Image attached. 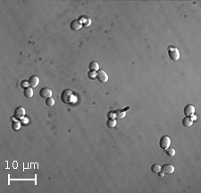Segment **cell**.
<instances>
[{
	"instance_id": "obj_1",
	"label": "cell",
	"mask_w": 201,
	"mask_h": 193,
	"mask_svg": "<svg viewBox=\"0 0 201 193\" xmlns=\"http://www.w3.org/2000/svg\"><path fill=\"white\" fill-rule=\"evenodd\" d=\"M60 98L61 101L65 104H72L73 103L75 102V96L73 91L70 89H65L62 92Z\"/></svg>"
},
{
	"instance_id": "obj_2",
	"label": "cell",
	"mask_w": 201,
	"mask_h": 193,
	"mask_svg": "<svg viewBox=\"0 0 201 193\" xmlns=\"http://www.w3.org/2000/svg\"><path fill=\"white\" fill-rule=\"evenodd\" d=\"M168 54H169V57L173 61H178L180 59V51L177 48L175 47H171L169 48L168 50Z\"/></svg>"
},
{
	"instance_id": "obj_3",
	"label": "cell",
	"mask_w": 201,
	"mask_h": 193,
	"mask_svg": "<svg viewBox=\"0 0 201 193\" xmlns=\"http://www.w3.org/2000/svg\"><path fill=\"white\" fill-rule=\"evenodd\" d=\"M170 145H171V138H170L169 137L167 136H164L160 138L159 140V146L163 149V150H165L166 148H168Z\"/></svg>"
},
{
	"instance_id": "obj_4",
	"label": "cell",
	"mask_w": 201,
	"mask_h": 193,
	"mask_svg": "<svg viewBox=\"0 0 201 193\" xmlns=\"http://www.w3.org/2000/svg\"><path fill=\"white\" fill-rule=\"evenodd\" d=\"M13 116L15 119H18V120H22L24 118L25 116V109L22 106H19L17 107L16 109L14 110L13 112Z\"/></svg>"
},
{
	"instance_id": "obj_5",
	"label": "cell",
	"mask_w": 201,
	"mask_h": 193,
	"mask_svg": "<svg viewBox=\"0 0 201 193\" xmlns=\"http://www.w3.org/2000/svg\"><path fill=\"white\" fill-rule=\"evenodd\" d=\"M96 77L97 78V80L101 83H106L108 81V75L106 73L105 70H97V72L96 73Z\"/></svg>"
},
{
	"instance_id": "obj_6",
	"label": "cell",
	"mask_w": 201,
	"mask_h": 193,
	"mask_svg": "<svg viewBox=\"0 0 201 193\" xmlns=\"http://www.w3.org/2000/svg\"><path fill=\"white\" fill-rule=\"evenodd\" d=\"M161 172L164 174H172L174 172V166L173 164H164L163 166H161Z\"/></svg>"
},
{
	"instance_id": "obj_7",
	"label": "cell",
	"mask_w": 201,
	"mask_h": 193,
	"mask_svg": "<svg viewBox=\"0 0 201 193\" xmlns=\"http://www.w3.org/2000/svg\"><path fill=\"white\" fill-rule=\"evenodd\" d=\"M183 112L185 114V116L186 117H190V116H192L193 114L195 113V107L191 105V104H188L184 107V110H183Z\"/></svg>"
},
{
	"instance_id": "obj_8",
	"label": "cell",
	"mask_w": 201,
	"mask_h": 193,
	"mask_svg": "<svg viewBox=\"0 0 201 193\" xmlns=\"http://www.w3.org/2000/svg\"><path fill=\"white\" fill-rule=\"evenodd\" d=\"M129 109H130V107H126L124 110H117V111H114V118L116 120H122L126 115V111L129 110Z\"/></svg>"
},
{
	"instance_id": "obj_9",
	"label": "cell",
	"mask_w": 201,
	"mask_h": 193,
	"mask_svg": "<svg viewBox=\"0 0 201 193\" xmlns=\"http://www.w3.org/2000/svg\"><path fill=\"white\" fill-rule=\"evenodd\" d=\"M28 83H29V86L30 87L35 88L38 86V84H40V79H38V77L37 75H32L29 78Z\"/></svg>"
},
{
	"instance_id": "obj_10",
	"label": "cell",
	"mask_w": 201,
	"mask_h": 193,
	"mask_svg": "<svg viewBox=\"0 0 201 193\" xmlns=\"http://www.w3.org/2000/svg\"><path fill=\"white\" fill-rule=\"evenodd\" d=\"M40 97H42V98L48 99V98H49V97H52V91H51V89H49V88H48V87L41 88L40 91Z\"/></svg>"
},
{
	"instance_id": "obj_11",
	"label": "cell",
	"mask_w": 201,
	"mask_h": 193,
	"mask_svg": "<svg viewBox=\"0 0 201 193\" xmlns=\"http://www.w3.org/2000/svg\"><path fill=\"white\" fill-rule=\"evenodd\" d=\"M81 27H82V22L80 20H73L70 24V28L73 31H75V32L79 31Z\"/></svg>"
},
{
	"instance_id": "obj_12",
	"label": "cell",
	"mask_w": 201,
	"mask_h": 193,
	"mask_svg": "<svg viewBox=\"0 0 201 193\" xmlns=\"http://www.w3.org/2000/svg\"><path fill=\"white\" fill-rule=\"evenodd\" d=\"M24 94L26 98L30 99V98H32L33 96V90L32 88L30 87V86H28V87H25L24 90Z\"/></svg>"
},
{
	"instance_id": "obj_13",
	"label": "cell",
	"mask_w": 201,
	"mask_h": 193,
	"mask_svg": "<svg viewBox=\"0 0 201 193\" xmlns=\"http://www.w3.org/2000/svg\"><path fill=\"white\" fill-rule=\"evenodd\" d=\"M89 70L96 72V71L99 70V65L97 62H96V61H91L89 65Z\"/></svg>"
},
{
	"instance_id": "obj_14",
	"label": "cell",
	"mask_w": 201,
	"mask_h": 193,
	"mask_svg": "<svg viewBox=\"0 0 201 193\" xmlns=\"http://www.w3.org/2000/svg\"><path fill=\"white\" fill-rule=\"evenodd\" d=\"M193 123V120L190 117H185L182 120V125L184 127H190Z\"/></svg>"
},
{
	"instance_id": "obj_15",
	"label": "cell",
	"mask_w": 201,
	"mask_h": 193,
	"mask_svg": "<svg viewBox=\"0 0 201 193\" xmlns=\"http://www.w3.org/2000/svg\"><path fill=\"white\" fill-rule=\"evenodd\" d=\"M20 128H21L20 121H18V120H13L12 121V128H13V130L17 131V130L20 129Z\"/></svg>"
},
{
	"instance_id": "obj_16",
	"label": "cell",
	"mask_w": 201,
	"mask_h": 193,
	"mask_svg": "<svg viewBox=\"0 0 201 193\" xmlns=\"http://www.w3.org/2000/svg\"><path fill=\"white\" fill-rule=\"evenodd\" d=\"M106 125L109 128H114L116 126V120H114V118H110L106 121Z\"/></svg>"
},
{
	"instance_id": "obj_17",
	"label": "cell",
	"mask_w": 201,
	"mask_h": 193,
	"mask_svg": "<svg viewBox=\"0 0 201 193\" xmlns=\"http://www.w3.org/2000/svg\"><path fill=\"white\" fill-rule=\"evenodd\" d=\"M151 172L154 173H158L159 172H161V166L159 164H153L151 166Z\"/></svg>"
},
{
	"instance_id": "obj_18",
	"label": "cell",
	"mask_w": 201,
	"mask_h": 193,
	"mask_svg": "<svg viewBox=\"0 0 201 193\" xmlns=\"http://www.w3.org/2000/svg\"><path fill=\"white\" fill-rule=\"evenodd\" d=\"M165 154H167L168 156H173L174 154H175V150H174V148H173V147H169L168 148H166L165 150Z\"/></svg>"
},
{
	"instance_id": "obj_19",
	"label": "cell",
	"mask_w": 201,
	"mask_h": 193,
	"mask_svg": "<svg viewBox=\"0 0 201 193\" xmlns=\"http://www.w3.org/2000/svg\"><path fill=\"white\" fill-rule=\"evenodd\" d=\"M46 104L49 107H52V106H54V104H55V100H54L52 97H49L46 100Z\"/></svg>"
},
{
	"instance_id": "obj_20",
	"label": "cell",
	"mask_w": 201,
	"mask_h": 193,
	"mask_svg": "<svg viewBox=\"0 0 201 193\" xmlns=\"http://www.w3.org/2000/svg\"><path fill=\"white\" fill-rule=\"evenodd\" d=\"M88 75H89V77L90 79H94L95 77H96V72L89 70V72L88 73Z\"/></svg>"
},
{
	"instance_id": "obj_21",
	"label": "cell",
	"mask_w": 201,
	"mask_h": 193,
	"mask_svg": "<svg viewBox=\"0 0 201 193\" xmlns=\"http://www.w3.org/2000/svg\"><path fill=\"white\" fill-rule=\"evenodd\" d=\"M28 86H29V83H28V82H26V81L22 82V86H24V88H25V87H28Z\"/></svg>"
},
{
	"instance_id": "obj_22",
	"label": "cell",
	"mask_w": 201,
	"mask_h": 193,
	"mask_svg": "<svg viewBox=\"0 0 201 193\" xmlns=\"http://www.w3.org/2000/svg\"><path fill=\"white\" fill-rule=\"evenodd\" d=\"M157 174H158V176H159V177H163V176H164V173H162V172H159Z\"/></svg>"
}]
</instances>
